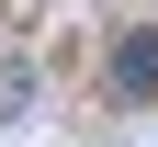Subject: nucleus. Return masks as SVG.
<instances>
[{"instance_id": "1", "label": "nucleus", "mask_w": 158, "mask_h": 147, "mask_svg": "<svg viewBox=\"0 0 158 147\" xmlns=\"http://www.w3.org/2000/svg\"><path fill=\"white\" fill-rule=\"evenodd\" d=\"M113 79H124V91H158V34H124V57H113Z\"/></svg>"}]
</instances>
